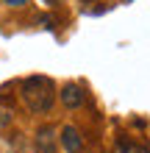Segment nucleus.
<instances>
[{
  "mask_svg": "<svg viewBox=\"0 0 150 153\" xmlns=\"http://www.w3.org/2000/svg\"><path fill=\"white\" fill-rule=\"evenodd\" d=\"M22 100L28 103L31 111L36 114H45L50 111L53 100H56V86L47 75H31L22 81Z\"/></svg>",
  "mask_w": 150,
  "mask_h": 153,
  "instance_id": "f257e3e1",
  "label": "nucleus"
},
{
  "mask_svg": "<svg viewBox=\"0 0 150 153\" xmlns=\"http://www.w3.org/2000/svg\"><path fill=\"white\" fill-rule=\"evenodd\" d=\"M83 100H86V95H83V89L78 84H67L61 89V103H64L67 109H81Z\"/></svg>",
  "mask_w": 150,
  "mask_h": 153,
  "instance_id": "f03ea898",
  "label": "nucleus"
},
{
  "mask_svg": "<svg viewBox=\"0 0 150 153\" xmlns=\"http://www.w3.org/2000/svg\"><path fill=\"white\" fill-rule=\"evenodd\" d=\"M61 145H64L67 153H81L83 139H81V134H78L72 125H64V128H61Z\"/></svg>",
  "mask_w": 150,
  "mask_h": 153,
  "instance_id": "7ed1b4c3",
  "label": "nucleus"
},
{
  "mask_svg": "<svg viewBox=\"0 0 150 153\" xmlns=\"http://www.w3.org/2000/svg\"><path fill=\"white\" fill-rule=\"evenodd\" d=\"M56 134H53V128H39L36 134V150L39 153H56Z\"/></svg>",
  "mask_w": 150,
  "mask_h": 153,
  "instance_id": "20e7f679",
  "label": "nucleus"
},
{
  "mask_svg": "<svg viewBox=\"0 0 150 153\" xmlns=\"http://www.w3.org/2000/svg\"><path fill=\"white\" fill-rule=\"evenodd\" d=\"M120 153H150L147 148H142V145H131V142H122L120 145Z\"/></svg>",
  "mask_w": 150,
  "mask_h": 153,
  "instance_id": "39448f33",
  "label": "nucleus"
},
{
  "mask_svg": "<svg viewBox=\"0 0 150 153\" xmlns=\"http://www.w3.org/2000/svg\"><path fill=\"white\" fill-rule=\"evenodd\" d=\"M6 3H8V6H14V8H17V6H25V3H28V0H6Z\"/></svg>",
  "mask_w": 150,
  "mask_h": 153,
  "instance_id": "423d86ee",
  "label": "nucleus"
}]
</instances>
